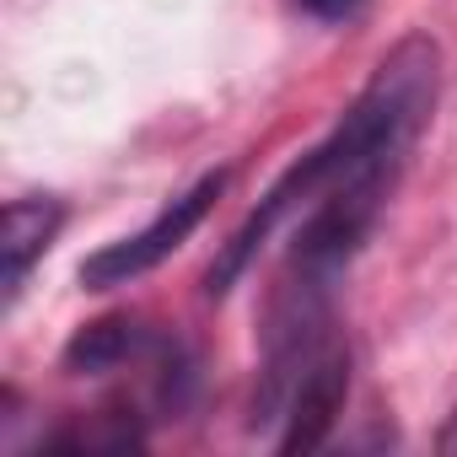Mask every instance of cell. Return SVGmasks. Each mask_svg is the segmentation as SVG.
<instances>
[{"label": "cell", "instance_id": "5", "mask_svg": "<svg viewBox=\"0 0 457 457\" xmlns=\"http://www.w3.org/2000/svg\"><path fill=\"white\" fill-rule=\"evenodd\" d=\"M296 6H302L307 17H318V22H345L361 0H296Z\"/></svg>", "mask_w": 457, "mask_h": 457}, {"label": "cell", "instance_id": "1", "mask_svg": "<svg viewBox=\"0 0 457 457\" xmlns=\"http://www.w3.org/2000/svg\"><path fill=\"white\" fill-rule=\"evenodd\" d=\"M436 81H441L436 44L425 33L398 38L377 60L361 97L339 113V124L307 156H296L270 183L259 210L220 243V253L204 275V291L210 296L232 291L243 280V270L259 259V248L275 237V226L291 215H302V226H296L286 275L334 291V280L366 248L387 194L398 188V178L409 167L414 140L425 135V124L436 113Z\"/></svg>", "mask_w": 457, "mask_h": 457}, {"label": "cell", "instance_id": "6", "mask_svg": "<svg viewBox=\"0 0 457 457\" xmlns=\"http://www.w3.org/2000/svg\"><path fill=\"white\" fill-rule=\"evenodd\" d=\"M441 452H446V457H457V414H452V420H446V430H441Z\"/></svg>", "mask_w": 457, "mask_h": 457}, {"label": "cell", "instance_id": "4", "mask_svg": "<svg viewBox=\"0 0 457 457\" xmlns=\"http://www.w3.org/2000/svg\"><path fill=\"white\" fill-rule=\"evenodd\" d=\"M151 334L129 318V312H119V318H97V323H81L76 334H71V345H65V371H76V377H97V371H113V366H124L140 345H145Z\"/></svg>", "mask_w": 457, "mask_h": 457}, {"label": "cell", "instance_id": "3", "mask_svg": "<svg viewBox=\"0 0 457 457\" xmlns=\"http://www.w3.org/2000/svg\"><path fill=\"white\" fill-rule=\"evenodd\" d=\"M65 210L54 199H12L0 215V286H6V312L17 307L33 264L49 253V243L60 237Z\"/></svg>", "mask_w": 457, "mask_h": 457}, {"label": "cell", "instance_id": "2", "mask_svg": "<svg viewBox=\"0 0 457 457\" xmlns=\"http://www.w3.org/2000/svg\"><path fill=\"white\" fill-rule=\"evenodd\" d=\"M220 188H226V172H204L194 188H183L178 199H167V204L140 226V232H129V237L97 248V253L81 264V286H87V291H113V286H129V280L151 275L156 264H167V259L199 232V226H204V215L215 210Z\"/></svg>", "mask_w": 457, "mask_h": 457}]
</instances>
